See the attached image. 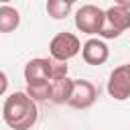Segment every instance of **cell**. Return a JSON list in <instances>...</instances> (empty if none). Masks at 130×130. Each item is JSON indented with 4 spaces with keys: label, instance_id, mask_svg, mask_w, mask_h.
<instances>
[{
    "label": "cell",
    "instance_id": "obj_14",
    "mask_svg": "<svg viewBox=\"0 0 130 130\" xmlns=\"http://www.w3.org/2000/svg\"><path fill=\"white\" fill-rule=\"evenodd\" d=\"M6 89H8V77L4 71H0V95H4Z\"/></svg>",
    "mask_w": 130,
    "mask_h": 130
},
{
    "label": "cell",
    "instance_id": "obj_8",
    "mask_svg": "<svg viewBox=\"0 0 130 130\" xmlns=\"http://www.w3.org/2000/svg\"><path fill=\"white\" fill-rule=\"evenodd\" d=\"M81 57L87 65H104L110 57V49L102 39H87L81 45Z\"/></svg>",
    "mask_w": 130,
    "mask_h": 130
},
{
    "label": "cell",
    "instance_id": "obj_12",
    "mask_svg": "<svg viewBox=\"0 0 130 130\" xmlns=\"http://www.w3.org/2000/svg\"><path fill=\"white\" fill-rule=\"evenodd\" d=\"M24 93L35 104L37 102H47V100H51V81L49 83H43V85H30V87H26Z\"/></svg>",
    "mask_w": 130,
    "mask_h": 130
},
{
    "label": "cell",
    "instance_id": "obj_7",
    "mask_svg": "<svg viewBox=\"0 0 130 130\" xmlns=\"http://www.w3.org/2000/svg\"><path fill=\"white\" fill-rule=\"evenodd\" d=\"M24 81H26V87L49 83L51 81L49 79V59H45V57L30 59L24 65Z\"/></svg>",
    "mask_w": 130,
    "mask_h": 130
},
{
    "label": "cell",
    "instance_id": "obj_5",
    "mask_svg": "<svg viewBox=\"0 0 130 130\" xmlns=\"http://www.w3.org/2000/svg\"><path fill=\"white\" fill-rule=\"evenodd\" d=\"M95 100H98V89L91 81L73 79V91H71V98H69L67 106H71L75 110H87L95 104Z\"/></svg>",
    "mask_w": 130,
    "mask_h": 130
},
{
    "label": "cell",
    "instance_id": "obj_3",
    "mask_svg": "<svg viewBox=\"0 0 130 130\" xmlns=\"http://www.w3.org/2000/svg\"><path fill=\"white\" fill-rule=\"evenodd\" d=\"M81 51V43L79 39L73 35V32H59L51 39V45H49V53H51V59L55 61H63L67 63L69 59H73L77 53Z\"/></svg>",
    "mask_w": 130,
    "mask_h": 130
},
{
    "label": "cell",
    "instance_id": "obj_9",
    "mask_svg": "<svg viewBox=\"0 0 130 130\" xmlns=\"http://www.w3.org/2000/svg\"><path fill=\"white\" fill-rule=\"evenodd\" d=\"M73 91V79L65 77L59 81H51V102L53 104H67Z\"/></svg>",
    "mask_w": 130,
    "mask_h": 130
},
{
    "label": "cell",
    "instance_id": "obj_11",
    "mask_svg": "<svg viewBox=\"0 0 130 130\" xmlns=\"http://www.w3.org/2000/svg\"><path fill=\"white\" fill-rule=\"evenodd\" d=\"M73 8V2L71 0H49L47 2V12L51 18L59 20V18H65Z\"/></svg>",
    "mask_w": 130,
    "mask_h": 130
},
{
    "label": "cell",
    "instance_id": "obj_13",
    "mask_svg": "<svg viewBox=\"0 0 130 130\" xmlns=\"http://www.w3.org/2000/svg\"><path fill=\"white\" fill-rule=\"evenodd\" d=\"M67 63L63 61H55V59H49V79L51 81H59V79H65L69 77L67 75Z\"/></svg>",
    "mask_w": 130,
    "mask_h": 130
},
{
    "label": "cell",
    "instance_id": "obj_4",
    "mask_svg": "<svg viewBox=\"0 0 130 130\" xmlns=\"http://www.w3.org/2000/svg\"><path fill=\"white\" fill-rule=\"evenodd\" d=\"M106 10H102L95 4H83L75 12V26L85 35H100L104 24Z\"/></svg>",
    "mask_w": 130,
    "mask_h": 130
},
{
    "label": "cell",
    "instance_id": "obj_15",
    "mask_svg": "<svg viewBox=\"0 0 130 130\" xmlns=\"http://www.w3.org/2000/svg\"><path fill=\"white\" fill-rule=\"evenodd\" d=\"M116 6H120V8H124V10H128V12H130V2H128V0H118V2H116Z\"/></svg>",
    "mask_w": 130,
    "mask_h": 130
},
{
    "label": "cell",
    "instance_id": "obj_10",
    "mask_svg": "<svg viewBox=\"0 0 130 130\" xmlns=\"http://www.w3.org/2000/svg\"><path fill=\"white\" fill-rule=\"evenodd\" d=\"M20 24V14L14 6H0V32H12Z\"/></svg>",
    "mask_w": 130,
    "mask_h": 130
},
{
    "label": "cell",
    "instance_id": "obj_6",
    "mask_svg": "<svg viewBox=\"0 0 130 130\" xmlns=\"http://www.w3.org/2000/svg\"><path fill=\"white\" fill-rule=\"evenodd\" d=\"M108 93H110V98H114L118 102H124L130 98V69H128V65H120L110 73Z\"/></svg>",
    "mask_w": 130,
    "mask_h": 130
},
{
    "label": "cell",
    "instance_id": "obj_2",
    "mask_svg": "<svg viewBox=\"0 0 130 130\" xmlns=\"http://www.w3.org/2000/svg\"><path fill=\"white\" fill-rule=\"evenodd\" d=\"M128 28H130V12L114 4L112 8L106 10L104 24H102V30H100L98 37H102V39H118Z\"/></svg>",
    "mask_w": 130,
    "mask_h": 130
},
{
    "label": "cell",
    "instance_id": "obj_1",
    "mask_svg": "<svg viewBox=\"0 0 130 130\" xmlns=\"http://www.w3.org/2000/svg\"><path fill=\"white\" fill-rule=\"evenodd\" d=\"M37 118H39L37 104L24 91H14L6 98L2 106V120L10 130H28L35 126Z\"/></svg>",
    "mask_w": 130,
    "mask_h": 130
},
{
    "label": "cell",
    "instance_id": "obj_16",
    "mask_svg": "<svg viewBox=\"0 0 130 130\" xmlns=\"http://www.w3.org/2000/svg\"><path fill=\"white\" fill-rule=\"evenodd\" d=\"M126 65H128V69H130V63H126Z\"/></svg>",
    "mask_w": 130,
    "mask_h": 130
}]
</instances>
